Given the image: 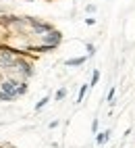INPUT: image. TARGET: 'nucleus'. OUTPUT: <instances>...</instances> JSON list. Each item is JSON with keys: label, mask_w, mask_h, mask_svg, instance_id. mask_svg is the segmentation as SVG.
<instances>
[{"label": "nucleus", "mask_w": 135, "mask_h": 148, "mask_svg": "<svg viewBox=\"0 0 135 148\" xmlns=\"http://www.w3.org/2000/svg\"><path fill=\"white\" fill-rule=\"evenodd\" d=\"M17 82L15 79H4L2 84H0V100H6L11 102L17 98Z\"/></svg>", "instance_id": "obj_1"}, {"label": "nucleus", "mask_w": 135, "mask_h": 148, "mask_svg": "<svg viewBox=\"0 0 135 148\" xmlns=\"http://www.w3.org/2000/svg\"><path fill=\"white\" fill-rule=\"evenodd\" d=\"M60 40H62V34H60V32H56V29H52L50 34H46V36L42 38L44 46H48V48H56V46L60 44Z\"/></svg>", "instance_id": "obj_2"}, {"label": "nucleus", "mask_w": 135, "mask_h": 148, "mask_svg": "<svg viewBox=\"0 0 135 148\" xmlns=\"http://www.w3.org/2000/svg\"><path fill=\"white\" fill-rule=\"evenodd\" d=\"M15 71H19V75H23V77H31L33 75V67H31V63H27V61H23V58H17V63H15Z\"/></svg>", "instance_id": "obj_3"}, {"label": "nucleus", "mask_w": 135, "mask_h": 148, "mask_svg": "<svg viewBox=\"0 0 135 148\" xmlns=\"http://www.w3.org/2000/svg\"><path fill=\"white\" fill-rule=\"evenodd\" d=\"M17 63V58L13 56L11 50H6V48H0V67H8V69H13Z\"/></svg>", "instance_id": "obj_4"}, {"label": "nucleus", "mask_w": 135, "mask_h": 148, "mask_svg": "<svg viewBox=\"0 0 135 148\" xmlns=\"http://www.w3.org/2000/svg\"><path fill=\"white\" fill-rule=\"evenodd\" d=\"M31 29H33L35 34H44V36H46V34H50L54 27H52L50 23H44V21H33V23H31Z\"/></svg>", "instance_id": "obj_5"}, {"label": "nucleus", "mask_w": 135, "mask_h": 148, "mask_svg": "<svg viewBox=\"0 0 135 148\" xmlns=\"http://www.w3.org/2000/svg\"><path fill=\"white\" fill-rule=\"evenodd\" d=\"M85 58H88V56H79V58H69V61H64V65H66V67H79V65H83V63H85Z\"/></svg>", "instance_id": "obj_6"}, {"label": "nucleus", "mask_w": 135, "mask_h": 148, "mask_svg": "<svg viewBox=\"0 0 135 148\" xmlns=\"http://www.w3.org/2000/svg\"><path fill=\"white\" fill-rule=\"evenodd\" d=\"M108 136H110V132L106 130V132H102V134H98V138H96V142L98 144H104L106 140H108Z\"/></svg>", "instance_id": "obj_7"}, {"label": "nucleus", "mask_w": 135, "mask_h": 148, "mask_svg": "<svg viewBox=\"0 0 135 148\" xmlns=\"http://www.w3.org/2000/svg\"><path fill=\"white\" fill-rule=\"evenodd\" d=\"M23 94H27V84H25V82L17 86V98H19V96H23Z\"/></svg>", "instance_id": "obj_8"}, {"label": "nucleus", "mask_w": 135, "mask_h": 148, "mask_svg": "<svg viewBox=\"0 0 135 148\" xmlns=\"http://www.w3.org/2000/svg\"><path fill=\"white\" fill-rule=\"evenodd\" d=\"M48 100H50V96H44V98H42V100H40V102H37V104H35V111H42V108H44V106L48 104Z\"/></svg>", "instance_id": "obj_9"}, {"label": "nucleus", "mask_w": 135, "mask_h": 148, "mask_svg": "<svg viewBox=\"0 0 135 148\" xmlns=\"http://www.w3.org/2000/svg\"><path fill=\"white\" fill-rule=\"evenodd\" d=\"M88 90H90V86H88V84H85V86H81L79 96H77V102H81V100H83V96H85V92H88Z\"/></svg>", "instance_id": "obj_10"}, {"label": "nucleus", "mask_w": 135, "mask_h": 148, "mask_svg": "<svg viewBox=\"0 0 135 148\" xmlns=\"http://www.w3.org/2000/svg\"><path fill=\"white\" fill-rule=\"evenodd\" d=\"M98 82H100V71H94V75H92V84H90V86H96Z\"/></svg>", "instance_id": "obj_11"}, {"label": "nucleus", "mask_w": 135, "mask_h": 148, "mask_svg": "<svg viewBox=\"0 0 135 148\" xmlns=\"http://www.w3.org/2000/svg\"><path fill=\"white\" fill-rule=\"evenodd\" d=\"M64 96H66V90L62 88V90H58V92H56V96H54V98H56V100H62Z\"/></svg>", "instance_id": "obj_12"}, {"label": "nucleus", "mask_w": 135, "mask_h": 148, "mask_svg": "<svg viewBox=\"0 0 135 148\" xmlns=\"http://www.w3.org/2000/svg\"><path fill=\"white\" fill-rule=\"evenodd\" d=\"M85 48H88V54H90V56H92V54H94V52H96V48H94V46H92V44H88V46H85Z\"/></svg>", "instance_id": "obj_13"}, {"label": "nucleus", "mask_w": 135, "mask_h": 148, "mask_svg": "<svg viewBox=\"0 0 135 148\" xmlns=\"http://www.w3.org/2000/svg\"><path fill=\"white\" fill-rule=\"evenodd\" d=\"M112 98H114V88H112V90L108 92V102H112Z\"/></svg>", "instance_id": "obj_14"}]
</instances>
